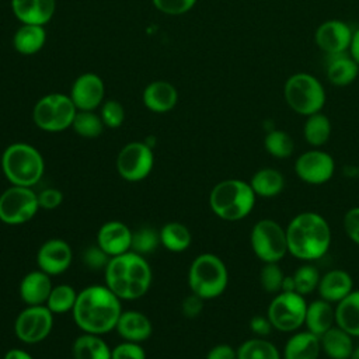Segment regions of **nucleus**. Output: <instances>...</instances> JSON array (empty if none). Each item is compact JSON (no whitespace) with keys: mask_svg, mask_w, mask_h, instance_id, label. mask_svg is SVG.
Masks as SVG:
<instances>
[{"mask_svg":"<svg viewBox=\"0 0 359 359\" xmlns=\"http://www.w3.org/2000/svg\"><path fill=\"white\" fill-rule=\"evenodd\" d=\"M77 108L69 94L50 93L41 97L32 108V121L43 132L57 133L72 128Z\"/></svg>","mask_w":359,"mask_h":359,"instance_id":"8","label":"nucleus"},{"mask_svg":"<svg viewBox=\"0 0 359 359\" xmlns=\"http://www.w3.org/2000/svg\"><path fill=\"white\" fill-rule=\"evenodd\" d=\"M73 359H111L112 349L102 339V335L83 332L72 346Z\"/></svg>","mask_w":359,"mask_h":359,"instance_id":"30","label":"nucleus"},{"mask_svg":"<svg viewBox=\"0 0 359 359\" xmlns=\"http://www.w3.org/2000/svg\"><path fill=\"white\" fill-rule=\"evenodd\" d=\"M83 262L88 269L98 271V269H105L107 264L109 262L111 257L97 244V245H90L83 251Z\"/></svg>","mask_w":359,"mask_h":359,"instance_id":"43","label":"nucleus"},{"mask_svg":"<svg viewBox=\"0 0 359 359\" xmlns=\"http://www.w3.org/2000/svg\"><path fill=\"white\" fill-rule=\"evenodd\" d=\"M205 359H237V349L229 344H219L209 349Z\"/></svg>","mask_w":359,"mask_h":359,"instance_id":"49","label":"nucleus"},{"mask_svg":"<svg viewBox=\"0 0 359 359\" xmlns=\"http://www.w3.org/2000/svg\"><path fill=\"white\" fill-rule=\"evenodd\" d=\"M52 276L41 269H35L24 275L20 282L18 293L27 306H42L46 303L53 287Z\"/></svg>","mask_w":359,"mask_h":359,"instance_id":"21","label":"nucleus"},{"mask_svg":"<svg viewBox=\"0 0 359 359\" xmlns=\"http://www.w3.org/2000/svg\"><path fill=\"white\" fill-rule=\"evenodd\" d=\"M294 172L297 178L306 184L321 185L332 178L335 172V160L330 153L313 147L296 158Z\"/></svg>","mask_w":359,"mask_h":359,"instance_id":"14","label":"nucleus"},{"mask_svg":"<svg viewBox=\"0 0 359 359\" xmlns=\"http://www.w3.org/2000/svg\"><path fill=\"white\" fill-rule=\"evenodd\" d=\"M283 97L287 107L302 116L321 112L327 101L323 83L306 72L294 73L286 79Z\"/></svg>","mask_w":359,"mask_h":359,"instance_id":"7","label":"nucleus"},{"mask_svg":"<svg viewBox=\"0 0 359 359\" xmlns=\"http://www.w3.org/2000/svg\"><path fill=\"white\" fill-rule=\"evenodd\" d=\"M79 292L67 283L55 285L49 293V297L45 303V306L53 313V314H66L70 313L76 304Z\"/></svg>","mask_w":359,"mask_h":359,"instance_id":"35","label":"nucleus"},{"mask_svg":"<svg viewBox=\"0 0 359 359\" xmlns=\"http://www.w3.org/2000/svg\"><path fill=\"white\" fill-rule=\"evenodd\" d=\"M351 359H359V346H355V348H353V352H352Z\"/></svg>","mask_w":359,"mask_h":359,"instance_id":"53","label":"nucleus"},{"mask_svg":"<svg viewBox=\"0 0 359 359\" xmlns=\"http://www.w3.org/2000/svg\"><path fill=\"white\" fill-rule=\"evenodd\" d=\"M250 244L255 257L264 264L279 262L289 254L286 227L273 219L264 217L252 226Z\"/></svg>","mask_w":359,"mask_h":359,"instance_id":"9","label":"nucleus"},{"mask_svg":"<svg viewBox=\"0 0 359 359\" xmlns=\"http://www.w3.org/2000/svg\"><path fill=\"white\" fill-rule=\"evenodd\" d=\"M248 327H250L251 332L255 337H261V338L268 337L273 330V327H272V324H271V321L266 316H254V317H251Z\"/></svg>","mask_w":359,"mask_h":359,"instance_id":"48","label":"nucleus"},{"mask_svg":"<svg viewBox=\"0 0 359 359\" xmlns=\"http://www.w3.org/2000/svg\"><path fill=\"white\" fill-rule=\"evenodd\" d=\"M160 244L171 252H182L188 250L192 241L189 229L178 222H168L160 230Z\"/></svg>","mask_w":359,"mask_h":359,"instance_id":"33","label":"nucleus"},{"mask_svg":"<svg viewBox=\"0 0 359 359\" xmlns=\"http://www.w3.org/2000/svg\"><path fill=\"white\" fill-rule=\"evenodd\" d=\"M203 299L199 297L198 294L192 293L188 294L182 303H181V311H182V316H185L187 318H195L198 317L201 313H202V309H203Z\"/></svg>","mask_w":359,"mask_h":359,"instance_id":"47","label":"nucleus"},{"mask_svg":"<svg viewBox=\"0 0 359 359\" xmlns=\"http://www.w3.org/2000/svg\"><path fill=\"white\" fill-rule=\"evenodd\" d=\"M46 42L45 25L21 24L13 35V48L24 55L31 56L38 53Z\"/></svg>","mask_w":359,"mask_h":359,"instance_id":"27","label":"nucleus"},{"mask_svg":"<svg viewBox=\"0 0 359 359\" xmlns=\"http://www.w3.org/2000/svg\"><path fill=\"white\" fill-rule=\"evenodd\" d=\"M264 149L275 158H287L294 150V142L286 130L271 129L264 137Z\"/></svg>","mask_w":359,"mask_h":359,"instance_id":"36","label":"nucleus"},{"mask_svg":"<svg viewBox=\"0 0 359 359\" xmlns=\"http://www.w3.org/2000/svg\"><path fill=\"white\" fill-rule=\"evenodd\" d=\"M53 313L45 306H27L14 321L15 337L28 345L42 342L53 328Z\"/></svg>","mask_w":359,"mask_h":359,"instance_id":"13","label":"nucleus"},{"mask_svg":"<svg viewBox=\"0 0 359 359\" xmlns=\"http://www.w3.org/2000/svg\"><path fill=\"white\" fill-rule=\"evenodd\" d=\"M11 11L21 24L46 25L56 10V0H11Z\"/></svg>","mask_w":359,"mask_h":359,"instance_id":"19","label":"nucleus"},{"mask_svg":"<svg viewBox=\"0 0 359 359\" xmlns=\"http://www.w3.org/2000/svg\"><path fill=\"white\" fill-rule=\"evenodd\" d=\"M62 202H63V194L57 188L49 187L42 189L38 194V203H39V208L43 210H53L59 208Z\"/></svg>","mask_w":359,"mask_h":359,"instance_id":"45","label":"nucleus"},{"mask_svg":"<svg viewBox=\"0 0 359 359\" xmlns=\"http://www.w3.org/2000/svg\"><path fill=\"white\" fill-rule=\"evenodd\" d=\"M327 80L337 87H345L352 84L359 76V65L356 60L346 53L327 56L325 65Z\"/></svg>","mask_w":359,"mask_h":359,"instance_id":"25","label":"nucleus"},{"mask_svg":"<svg viewBox=\"0 0 359 359\" xmlns=\"http://www.w3.org/2000/svg\"><path fill=\"white\" fill-rule=\"evenodd\" d=\"M353 29L342 20L331 18L321 22L314 32L317 48L327 56L349 52Z\"/></svg>","mask_w":359,"mask_h":359,"instance_id":"15","label":"nucleus"},{"mask_svg":"<svg viewBox=\"0 0 359 359\" xmlns=\"http://www.w3.org/2000/svg\"><path fill=\"white\" fill-rule=\"evenodd\" d=\"M335 324L352 337H359V290H352L335 307Z\"/></svg>","mask_w":359,"mask_h":359,"instance_id":"31","label":"nucleus"},{"mask_svg":"<svg viewBox=\"0 0 359 359\" xmlns=\"http://www.w3.org/2000/svg\"><path fill=\"white\" fill-rule=\"evenodd\" d=\"M142 100L149 111L154 114H165L177 105L178 91L170 81L156 80L144 87Z\"/></svg>","mask_w":359,"mask_h":359,"instance_id":"20","label":"nucleus"},{"mask_svg":"<svg viewBox=\"0 0 359 359\" xmlns=\"http://www.w3.org/2000/svg\"><path fill=\"white\" fill-rule=\"evenodd\" d=\"M3 359H34V358L21 348H11L4 353Z\"/></svg>","mask_w":359,"mask_h":359,"instance_id":"50","label":"nucleus"},{"mask_svg":"<svg viewBox=\"0 0 359 359\" xmlns=\"http://www.w3.org/2000/svg\"><path fill=\"white\" fill-rule=\"evenodd\" d=\"M307 302L297 292H279L268 304L266 317L273 330L294 332L304 325Z\"/></svg>","mask_w":359,"mask_h":359,"instance_id":"10","label":"nucleus"},{"mask_svg":"<svg viewBox=\"0 0 359 359\" xmlns=\"http://www.w3.org/2000/svg\"><path fill=\"white\" fill-rule=\"evenodd\" d=\"M285 279L283 269L279 262H266L259 272V283L266 293L276 294L282 292V283Z\"/></svg>","mask_w":359,"mask_h":359,"instance_id":"40","label":"nucleus"},{"mask_svg":"<svg viewBox=\"0 0 359 359\" xmlns=\"http://www.w3.org/2000/svg\"><path fill=\"white\" fill-rule=\"evenodd\" d=\"M160 244V234L156 229L143 226L135 231H132V245L130 251L140 254V255H147L156 251V248Z\"/></svg>","mask_w":359,"mask_h":359,"instance_id":"38","label":"nucleus"},{"mask_svg":"<svg viewBox=\"0 0 359 359\" xmlns=\"http://www.w3.org/2000/svg\"><path fill=\"white\" fill-rule=\"evenodd\" d=\"M320 278H321V275L314 265H311V264L300 265L293 273L294 292H297L302 296L313 293L318 287Z\"/></svg>","mask_w":359,"mask_h":359,"instance_id":"39","label":"nucleus"},{"mask_svg":"<svg viewBox=\"0 0 359 359\" xmlns=\"http://www.w3.org/2000/svg\"><path fill=\"white\" fill-rule=\"evenodd\" d=\"M349 55L356 60V63L359 65V27L353 31L352 35V41H351V46H349Z\"/></svg>","mask_w":359,"mask_h":359,"instance_id":"51","label":"nucleus"},{"mask_svg":"<svg viewBox=\"0 0 359 359\" xmlns=\"http://www.w3.org/2000/svg\"><path fill=\"white\" fill-rule=\"evenodd\" d=\"M38 194L29 187L11 185L0 194V222L20 226L29 222L39 210Z\"/></svg>","mask_w":359,"mask_h":359,"instance_id":"11","label":"nucleus"},{"mask_svg":"<svg viewBox=\"0 0 359 359\" xmlns=\"http://www.w3.org/2000/svg\"><path fill=\"white\" fill-rule=\"evenodd\" d=\"M72 128L80 137L95 139L102 133L105 125L95 111H77Z\"/></svg>","mask_w":359,"mask_h":359,"instance_id":"37","label":"nucleus"},{"mask_svg":"<svg viewBox=\"0 0 359 359\" xmlns=\"http://www.w3.org/2000/svg\"><path fill=\"white\" fill-rule=\"evenodd\" d=\"M229 271L222 258L212 252L199 254L189 266L188 285L203 300L219 297L227 287Z\"/></svg>","mask_w":359,"mask_h":359,"instance_id":"6","label":"nucleus"},{"mask_svg":"<svg viewBox=\"0 0 359 359\" xmlns=\"http://www.w3.org/2000/svg\"><path fill=\"white\" fill-rule=\"evenodd\" d=\"M334 325H335V309L332 307V303L321 297L311 303H307L306 318H304V327L307 331H310L317 337H321L325 331H328Z\"/></svg>","mask_w":359,"mask_h":359,"instance_id":"26","label":"nucleus"},{"mask_svg":"<svg viewBox=\"0 0 359 359\" xmlns=\"http://www.w3.org/2000/svg\"><path fill=\"white\" fill-rule=\"evenodd\" d=\"M282 292H294L293 275H285V279L282 283Z\"/></svg>","mask_w":359,"mask_h":359,"instance_id":"52","label":"nucleus"},{"mask_svg":"<svg viewBox=\"0 0 359 359\" xmlns=\"http://www.w3.org/2000/svg\"><path fill=\"white\" fill-rule=\"evenodd\" d=\"M121 302L107 285H90L77 294L73 320L83 332L105 335L116 327L123 311Z\"/></svg>","mask_w":359,"mask_h":359,"instance_id":"1","label":"nucleus"},{"mask_svg":"<svg viewBox=\"0 0 359 359\" xmlns=\"http://www.w3.org/2000/svg\"><path fill=\"white\" fill-rule=\"evenodd\" d=\"M331 130V121L323 112H316L306 116V121L303 123L304 140L314 149H320L330 140Z\"/></svg>","mask_w":359,"mask_h":359,"instance_id":"32","label":"nucleus"},{"mask_svg":"<svg viewBox=\"0 0 359 359\" xmlns=\"http://www.w3.org/2000/svg\"><path fill=\"white\" fill-rule=\"evenodd\" d=\"M198 0H151L153 6L167 15H182L194 8Z\"/></svg>","mask_w":359,"mask_h":359,"instance_id":"42","label":"nucleus"},{"mask_svg":"<svg viewBox=\"0 0 359 359\" xmlns=\"http://www.w3.org/2000/svg\"><path fill=\"white\" fill-rule=\"evenodd\" d=\"M287 251L292 257L313 262L323 258L331 245V227L324 216L302 212L286 226Z\"/></svg>","mask_w":359,"mask_h":359,"instance_id":"2","label":"nucleus"},{"mask_svg":"<svg viewBox=\"0 0 359 359\" xmlns=\"http://www.w3.org/2000/svg\"><path fill=\"white\" fill-rule=\"evenodd\" d=\"M116 171L129 182H137L149 177L154 165L151 146L146 142H129L116 156Z\"/></svg>","mask_w":359,"mask_h":359,"instance_id":"12","label":"nucleus"},{"mask_svg":"<svg viewBox=\"0 0 359 359\" xmlns=\"http://www.w3.org/2000/svg\"><path fill=\"white\" fill-rule=\"evenodd\" d=\"M344 230L349 240L359 245V206H353L344 215Z\"/></svg>","mask_w":359,"mask_h":359,"instance_id":"46","label":"nucleus"},{"mask_svg":"<svg viewBox=\"0 0 359 359\" xmlns=\"http://www.w3.org/2000/svg\"><path fill=\"white\" fill-rule=\"evenodd\" d=\"M257 195L250 182L244 180H223L209 194L212 212L224 222H240L254 209Z\"/></svg>","mask_w":359,"mask_h":359,"instance_id":"4","label":"nucleus"},{"mask_svg":"<svg viewBox=\"0 0 359 359\" xmlns=\"http://www.w3.org/2000/svg\"><path fill=\"white\" fill-rule=\"evenodd\" d=\"M353 290V279L345 269H331L321 275L317 292L321 299L337 304Z\"/></svg>","mask_w":359,"mask_h":359,"instance_id":"22","label":"nucleus"},{"mask_svg":"<svg viewBox=\"0 0 359 359\" xmlns=\"http://www.w3.org/2000/svg\"><path fill=\"white\" fill-rule=\"evenodd\" d=\"M97 244L112 258L130 251L132 230L119 220L105 222L97 233Z\"/></svg>","mask_w":359,"mask_h":359,"instance_id":"18","label":"nucleus"},{"mask_svg":"<svg viewBox=\"0 0 359 359\" xmlns=\"http://www.w3.org/2000/svg\"><path fill=\"white\" fill-rule=\"evenodd\" d=\"M352 338V335L335 324L320 337L321 352L330 359H351L355 348Z\"/></svg>","mask_w":359,"mask_h":359,"instance_id":"28","label":"nucleus"},{"mask_svg":"<svg viewBox=\"0 0 359 359\" xmlns=\"http://www.w3.org/2000/svg\"><path fill=\"white\" fill-rule=\"evenodd\" d=\"M73 261V251L67 241L49 238L41 244L36 252L38 269L49 276H57L69 269Z\"/></svg>","mask_w":359,"mask_h":359,"instance_id":"17","label":"nucleus"},{"mask_svg":"<svg viewBox=\"0 0 359 359\" xmlns=\"http://www.w3.org/2000/svg\"><path fill=\"white\" fill-rule=\"evenodd\" d=\"M104 279L121 300H137L150 289L151 268L143 255L128 251L109 259Z\"/></svg>","mask_w":359,"mask_h":359,"instance_id":"3","label":"nucleus"},{"mask_svg":"<svg viewBox=\"0 0 359 359\" xmlns=\"http://www.w3.org/2000/svg\"><path fill=\"white\" fill-rule=\"evenodd\" d=\"M111 359H146V352L139 342L123 341L112 348Z\"/></svg>","mask_w":359,"mask_h":359,"instance_id":"44","label":"nucleus"},{"mask_svg":"<svg viewBox=\"0 0 359 359\" xmlns=\"http://www.w3.org/2000/svg\"><path fill=\"white\" fill-rule=\"evenodd\" d=\"M237 359H282V355L273 342L254 337L237 348Z\"/></svg>","mask_w":359,"mask_h":359,"instance_id":"34","label":"nucleus"},{"mask_svg":"<svg viewBox=\"0 0 359 359\" xmlns=\"http://www.w3.org/2000/svg\"><path fill=\"white\" fill-rule=\"evenodd\" d=\"M320 353V337L311 334L307 330L294 331L283 346L282 359H318Z\"/></svg>","mask_w":359,"mask_h":359,"instance_id":"24","label":"nucleus"},{"mask_svg":"<svg viewBox=\"0 0 359 359\" xmlns=\"http://www.w3.org/2000/svg\"><path fill=\"white\" fill-rule=\"evenodd\" d=\"M115 331L123 341L140 344L150 338L153 325L146 314L136 310H128L121 313Z\"/></svg>","mask_w":359,"mask_h":359,"instance_id":"23","label":"nucleus"},{"mask_svg":"<svg viewBox=\"0 0 359 359\" xmlns=\"http://www.w3.org/2000/svg\"><path fill=\"white\" fill-rule=\"evenodd\" d=\"M248 182L257 198H275L285 188L283 174L272 167H265L255 171Z\"/></svg>","mask_w":359,"mask_h":359,"instance_id":"29","label":"nucleus"},{"mask_svg":"<svg viewBox=\"0 0 359 359\" xmlns=\"http://www.w3.org/2000/svg\"><path fill=\"white\" fill-rule=\"evenodd\" d=\"M100 116L105 128L116 129L125 121L123 105L116 100H105L100 107Z\"/></svg>","mask_w":359,"mask_h":359,"instance_id":"41","label":"nucleus"},{"mask_svg":"<svg viewBox=\"0 0 359 359\" xmlns=\"http://www.w3.org/2000/svg\"><path fill=\"white\" fill-rule=\"evenodd\" d=\"M3 175L11 185H36L45 172V160L41 151L29 143L15 142L8 144L0 158Z\"/></svg>","mask_w":359,"mask_h":359,"instance_id":"5","label":"nucleus"},{"mask_svg":"<svg viewBox=\"0 0 359 359\" xmlns=\"http://www.w3.org/2000/svg\"><path fill=\"white\" fill-rule=\"evenodd\" d=\"M77 111H95L105 101V84L91 72L77 76L69 93Z\"/></svg>","mask_w":359,"mask_h":359,"instance_id":"16","label":"nucleus"}]
</instances>
